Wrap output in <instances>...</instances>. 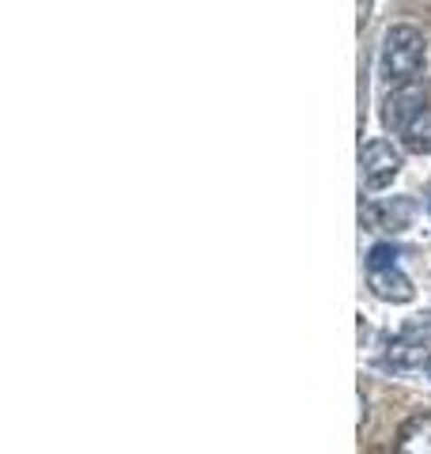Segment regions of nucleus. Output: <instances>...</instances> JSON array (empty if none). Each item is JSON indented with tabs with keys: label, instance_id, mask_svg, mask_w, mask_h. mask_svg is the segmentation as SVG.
<instances>
[{
	"label": "nucleus",
	"instance_id": "nucleus-6",
	"mask_svg": "<svg viewBox=\"0 0 431 454\" xmlns=\"http://www.w3.org/2000/svg\"><path fill=\"white\" fill-rule=\"evenodd\" d=\"M412 212H416V205L409 197H394V201H382V205L371 208V216H375L379 227H386V231H401V227H409Z\"/></svg>",
	"mask_w": 431,
	"mask_h": 454
},
{
	"label": "nucleus",
	"instance_id": "nucleus-1",
	"mask_svg": "<svg viewBox=\"0 0 431 454\" xmlns=\"http://www.w3.org/2000/svg\"><path fill=\"white\" fill-rule=\"evenodd\" d=\"M382 76L394 83V88H405V83H416L424 68V35L416 27H390L382 38Z\"/></svg>",
	"mask_w": 431,
	"mask_h": 454
},
{
	"label": "nucleus",
	"instance_id": "nucleus-3",
	"mask_svg": "<svg viewBox=\"0 0 431 454\" xmlns=\"http://www.w3.org/2000/svg\"><path fill=\"white\" fill-rule=\"evenodd\" d=\"M427 106V95H424V88L420 83H405V88H394L390 91V98H386V110H382V118H386V125L390 129H405V125L416 118Z\"/></svg>",
	"mask_w": 431,
	"mask_h": 454
},
{
	"label": "nucleus",
	"instance_id": "nucleus-4",
	"mask_svg": "<svg viewBox=\"0 0 431 454\" xmlns=\"http://www.w3.org/2000/svg\"><path fill=\"white\" fill-rule=\"evenodd\" d=\"M367 269H371V273H367L371 292H375L379 300H386V303H409L416 295L409 277H401L394 265H367Z\"/></svg>",
	"mask_w": 431,
	"mask_h": 454
},
{
	"label": "nucleus",
	"instance_id": "nucleus-8",
	"mask_svg": "<svg viewBox=\"0 0 431 454\" xmlns=\"http://www.w3.org/2000/svg\"><path fill=\"white\" fill-rule=\"evenodd\" d=\"M427 375H431V360H427Z\"/></svg>",
	"mask_w": 431,
	"mask_h": 454
},
{
	"label": "nucleus",
	"instance_id": "nucleus-2",
	"mask_svg": "<svg viewBox=\"0 0 431 454\" xmlns=\"http://www.w3.org/2000/svg\"><path fill=\"white\" fill-rule=\"evenodd\" d=\"M359 167H364V182L367 190H382L390 186L401 170V152L390 145V140H367L359 148Z\"/></svg>",
	"mask_w": 431,
	"mask_h": 454
},
{
	"label": "nucleus",
	"instance_id": "nucleus-5",
	"mask_svg": "<svg viewBox=\"0 0 431 454\" xmlns=\"http://www.w3.org/2000/svg\"><path fill=\"white\" fill-rule=\"evenodd\" d=\"M397 454H431V413H416L401 424Z\"/></svg>",
	"mask_w": 431,
	"mask_h": 454
},
{
	"label": "nucleus",
	"instance_id": "nucleus-7",
	"mask_svg": "<svg viewBox=\"0 0 431 454\" xmlns=\"http://www.w3.org/2000/svg\"><path fill=\"white\" fill-rule=\"evenodd\" d=\"M401 140H405L409 152H420V155L427 152V155H431V106H424V110L405 125V129H401Z\"/></svg>",
	"mask_w": 431,
	"mask_h": 454
}]
</instances>
